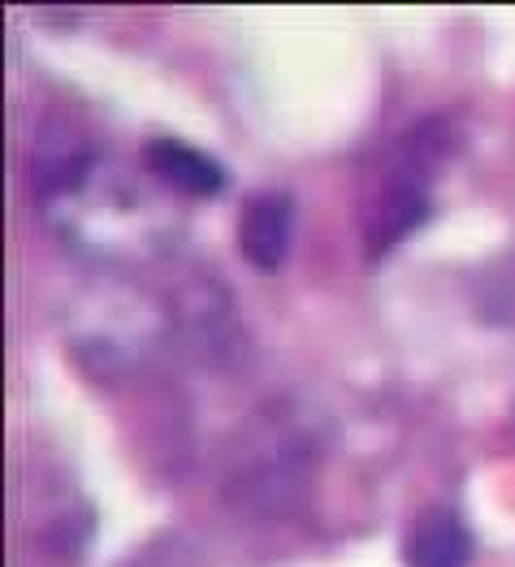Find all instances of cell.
I'll list each match as a JSON object with an SVG mask.
<instances>
[{
    "label": "cell",
    "mask_w": 515,
    "mask_h": 567,
    "mask_svg": "<svg viewBox=\"0 0 515 567\" xmlns=\"http://www.w3.org/2000/svg\"><path fill=\"white\" fill-rule=\"evenodd\" d=\"M446 140L451 135L442 122H424L408 135L403 161L385 174V183L369 204V217H364V243L373 256L394 247L399 238H408L429 217V183L442 169Z\"/></svg>",
    "instance_id": "cell-1"
},
{
    "label": "cell",
    "mask_w": 515,
    "mask_h": 567,
    "mask_svg": "<svg viewBox=\"0 0 515 567\" xmlns=\"http://www.w3.org/2000/svg\"><path fill=\"white\" fill-rule=\"evenodd\" d=\"M290 230H295V199L286 190H260L243 204L238 247L260 274H274L290 251Z\"/></svg>",
    "instance_id": "cell-2"
},
{
    "label": "cell",
    "mask_w": 515,
    "mask_h": 567,
    "mask_svg": "<svg viewBox=\"0 0 515 567\" xmlns=\"http://www.w3.org/2000/svg\"><path fill=\"white\" fill-rule=\"evenodd\" d=\"M143 161H147V169L161 183H169L183 195H195V199L217 195V190L226 187L222 165L208 152H199V147H190L183 140H147L143 143Z\"/></svg>",
    "instance_id": "cell-3"
},
{
    "label": "cell",
    "mask_w": 515,
    "mask_h": 567,
    "mask_svg": "<svg viewBox=\"0 0 515 567\" xmlns=\"http://www.w3.org/2000/svg\"><path fill=\"white\" fill-rule=\"evenodd\" d=\"M472 533L451 507H429L408 533V567H468Z\"/></svg>",
    "instance_id": "cell-4"
}]
</instances>
